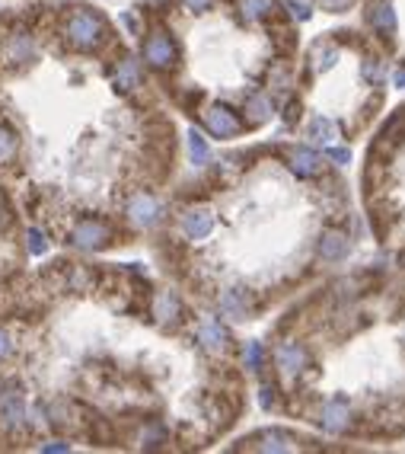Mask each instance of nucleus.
Listing matches in <instances>:
<instances>
[{"instance_id": "nucleus-1", "label": "nucleus", "mask_w": 405, "mask_h": 454, "mask_svg": "<svg viewBox=\"0 0 405 454\" xmlns=\"http://www.w3.org/2000/svg\"><path fill=\"white\" fill-rule=\"evenodd\" d=\"M64 35H68V42L74 49L89 51L105 39V23L96 13H89V10H74L68 16V23H64Z\"/></svg>"}, {"instance_id": "nucleus-2", "label": "nucleus", "mask_w": 405, "mask_h": 454, "mask_svg": "<svg viewBox=\"0 0 405 454\" xmlns=\"http://www.w3.org/2000/svg\"><path fill=\"white\" fill-rule=\"evenodd\" d=\"M70 244L80 246V250H99V246L109 244V227L103 221H80L70 234Z\"/></svg>"}, {"instance_id": "nucleus-3", "label": "nucleus", "mask_w": 405, "mask_h": 454, "mask_svg": "<svg viewBox=\"0 0 405 454\" xmlns=\"http://www.w3.org/2000/svg\"><path fill=\"white\" fill-rule=\"evenodd\" d=\"M205 125L214 138H233V134H240V119H236L227 106H211L205 112Z\"/></svg>"}, {"instance_id": "nucleus-4", "label": "nucleus", "mask_w": 405, "mask_h": 454, "mask_svg": "<svg viewBox=\"0 0 405 454\" xmlns=\"http://www.w3.org/2000/svg\"><path fill=\"white\" fill-rule=\"evenodd\" d=\"M144 61L153 64V68H169L176 61V45L169 42L166 32H153L150 39L144 42Z\"/></svg>"}, {"instance_id": "nucleus-5", "label": "nucleus", "mask_w": 405, "mask_h": 454, "mask_svg": "<svg viewBox=\"0 0 405 454\" xmlns=\"http://www.w3.org/2000/svg\"><path fill=\"white\" fill-rule=\"evenodd\" d=\"M160 215H163L160 202L153 196H147V192H141V196H134L128 202V217L138 224V227H153V224L160 221Z\"/></svg>"}, {"instance_id": "nucleus-6", "label": "nucleus", "mask_w": 405, "mask_h": 454, "mask_svg": "<svg viewBox=\"0 0 405 454\" xmlns=\"http://www.w3.org/2000/svg\"><path fill=\"white\" fill-rule=\"evenodd\" d=\"M319 422H323V429H326V432H332V435L345 432V429H348V422H351L348 403H345L342 397H332L329 403L323 406V412H319Z\"/></svg>"}, {"instance_id": "nucleus-7", "label": "nucleus", "mask_w": 405, "mask_h": 454, "mask_svg": "<svg viewBox=\"0 0 405 454\" xmlns=\"http://www.w3.org/2000/svg\"><path fill=\"white\" fill-rule=\"evenodd\" d=\"M182 231H186L192 240H205L207 234L214 231V215L207 208L186 211V215H182Z\"/></svg>"}, {"instance_id": "nucleus-8", "label": "nucleus", "mask_w": 405, "mask_h": 454, "mask_svg": "<svg viewBox=\"0 0 405 454\" xmlns=\"http://www.w3.org/2000/svg\"><path fill=\"white\" fill-rule=\"evenodd\" d=\"M278 368H281L284 374H300V371L307 368V352H303V346L284 343L281 349H278Z\"/></svg>"}, {"instance_id": "nucleus-9", "label": "nucleus", "mask_w": 405, "mask_h": 454, "mask_svg": "<svg viewBox=\"0 0 405 454\" xmlns=\"http://www.w3.org/2000/svg\"><path fill=\"white\" fill-rule=\"evenodd\" d=\"M227 339H230L227 329L220 327L217 320H205L198 327V343L205 346L207 352H224V349H227Z\"/></svg>"}, {"instance_id": "nucleus-10", "label": "nucleus", "mask_w": 405, "mask_h": 454, "mask_svg": "<svg viewBox=\"0 0 405 454\" xmlns=\"http://www.w3.org/2000/svg\"><path fill=\"white\" fill-rule=\"evenodd\" d=\"M112 84H115L118 90H134V87L141 84V64L134 61V58H124V61H118L115 74H112Z\"/></svg>"}, {"instance_id": "nucleus-11", "label": "nucleus", "mask_w": 405, "mask_h": 454, "mask_svg": "<svg viewBox=\"0 0 405 454\" xmlns=\"http://www.w3.org/2000/svg\"><path fill=\"white\" fill-rule=\"evenodd\" d=\"M220 310L230 317V320H246L249 314V304H246V294L240 288H230V291L220 294Z\"/></svg>"}, {"instance_id": "nucleus-12", "label": "nucleus", "mask_w": 405, "mask_h": 454, "mask_svg": "<svg viewBox=\"0 0 405 454\" xmlns=\"http://www.w3.org/2000/svg\"><path fill=\"white\" fill-rule=\"evenodd\" d=\"M0 420H4L7 429L22 426V420H26V406H22V400L16 397V393H7V397L0 400Z\"/></svg>"}, {"instance_id": "nucleus-13", "label": "nucleus", "mask_w": 405, "mask_h": 454, "mask_svg": "<svg viewBox=\"0 0 405 454\" xmlns=\"http://www.w3.org/2000/svg\"><path fill=\"white\" fill-rule=\"evenodd\" d=\"M290 170L297 176H316L323 170V157L316 151H294L290 154Z\"/></svg>"}, {"instance_id": "nucleus-14", "label": "nucleus", "mask_w": 405, "mask_h": 454, "mask_svg": "<svg viewBox=\"0 0 405 454\" xmlns=\"http://www.w3.org/2000/svg\"><path fill=\"white\" fill-rule=\"evenodd\" d=\"M345 253H348V237L338 234V231H326L323 240H319V256L335 263V259H342Z\"/></svg>"}, {"instance_id": "nucleus-15", "label": "nucleus", "mask_w": 405, "mask_h": 454, "mask_svg": "<svg viewBox=\"0 0 405 454\" xmlns=\"http://www.w3.org/2000/svg\"><path fill=\"white\" fill-rule=\"evenodd\" d=\"M335 134H338V128H335V122H332L329 115H316V119L309 122V138L316 141V144L329 147L332 141H335Z\"/></svg>"}, {"instance_id": "nucleus-16", "label": "nucleus", "mask_w": 405, "mask_h": 454, "mask_svg": "<svg viewBox=\"0 0 405 454\" xmlns=\"http://www.w3.org/2000/svg\"><path fill=\"white\" fill-rule=\"evenodd\" d=\"M153 314H157L163 323L176 320V317H179V298H176V291H160L157 294V304H153Z\"/></svg>"}, {"instance_id": "nucleus-17", "label": "nucleus", "mask_w": 405, "mask_h": 454, "mask_svg": "<svg viewBox=\"0 0 405 454\" xmlns=\"http://www.w3.org/2000/svg\"><path fill=\"white\" fill-rule=\"evenodd\" d=\"M367 20H371L377 29H383V32H392V29H396V10H392L390 4H373Z\"/></svg>"}, {"instance_id": "nucleus-18", "label": "nucleus", "mask_w": 405, "mask_h": 454, "mask_svg": "<svg viewBox=\"0 0 405 454\" xmlns=\"http://www.w3.org/2000/svg\"><path fill=\"white\" fill-rule=\"evenodd\" d=\"M255 448H259V451H294V439L284 432H265Z\"/></svg>"}, {"instance_id": "nucleus-19", "label": "nucleus", "mask_w": 405, "mask_h": 454, "mask_svg": "<svg viewBox=\"0 0 405 454\" xmlns=\"http://www.w3.org/2000/svg\"><path fill=\"white\" fill-rule=\"evenodd\" d=\"M188 154H192L195 167H205V163L211 160V147H207V141L201 138V132H188Z\"/></svg>"}, {"instance_id": "nucleus-20", "label": "nucleus", "mask_w": 405, "mask_h": 454, "mask_svg": "<svg viewBox=\"0 0 405 454\" xmlns=\"http://www.w3.org/2000/svg\"><path fill=\"white\" fill-rule=\"evenodd\" d=\"M240 10L246 20H262L275 10V0H240Z\"/></svg>"}, {"instance_id": "nucleus-21", "label": "nucleus", "mask_w": 405, "mask_h": 454, "mask_svg": "<svg viewBox=\"0 0 405 454\" xmlns=\"http://www.w3.org/2000/svg\"><path fill=\"white\" fill-rule=\"evenodd\" d=\"M249 112H252V122H265L268 115H271V103H268V96H262V93L249 96Z\"/></svg>"}, {"instance_id": "nucleus-22", "label": "nucleus", "mask_w": 405, "mask_h": 454, "mask_svg": "<svg viewBox=\"0 0 405 454\" xmlns=\"http://www.w3.org/2000/svg\"><path fill=\"white\" fill-rule=\"evenodd\" d=\"M13 154H16V138H13V132L0 125V163L10 160Z\"/></svg>"}, {"instance_id": "nucleus-23", "label": "nucleus", "mask_w": 405, "mask_h": 454, "mask_svg": "<svg viewBox=\"0 0 405 454\" xmlns=\"http://www.w3.org/2000/svg\"><path fill=\"white\" fill-rule=\"evenodd\" d=\"M26 240H29V253H32V256H41V253L49 250V244H45V234L35 231V227L26 234Z\"/></svg>"}, {"instance_id": "nucleus-24", "label": "nucleus", "mask_w": 405, "mask_h": 454, "mask_svg": "<svg viewBox=\"0 0 405 454\" xmlns=\"http://www.w3.org/2000/svg\"><path fill=\"white\" fill-rule=\"evenodd\" d=\"M383 77L386 74H383V64L380 61H367L364 64V80L367 84H383Z\"/></svg>"}, {"instance_id": "nucleus-25", "label": "nucleus", "mask_w": 405, "mask_h": 454, "mask_svg": "<svg viewBox=\"0 0 405 454\" xmlns=\"http://www.w3.org/2000/svg\"><path fill=\"white\" fill-rule=\"evenodd\" d=\"M246 368H252V371L262 368V346L259 343H246Z\"/></svg>"}, {"instance_id": "nucleus-26", "label": "nucleus", "mask_w": 405, "mask_h": 454, "mask_svg": "<svg viewBox=\"0 0 405 454\" xmlns=\"http://www.w3.org/2000/svg\"><path fill=\"white\" fill-rule=\"evenodd\" d=\"M326 157H329L332 163H338V167H345V163H351V151L348 147H326Z\"/></svg>"}, {"instance_id": "nucleus-27", "label": "nucleus", "mask_w": 405, "mask_h": 454, "mask_svg": "<svg viewBox=\"0 0 405 454\" xmlns=\"http://www.w3.org/2000/svg\"><path fill=\"white\" fill-rule=\"evenodd\" d=\"M284 7H288L300 23H307L309 16H313V13H309V7H307V4H300V0H284Z\"/></svg>"}, {"instance_id": "nucleus-28", "label": "nucleus", "mask_w": 405, "mask_h": 454, "mask_svg": "<svg viewBox=\"0 0 405 454\" xmlns=\"http://www.w3.org/2000/svg\"><path fill=\"white\" fill-rule=\"evenodd\" d=\"M141 441H144V448H157V441H163V429L150 426L144 435H141Z\"/></svg>"}, {"instance_id": "nucleus-29", "label": "nucleus", "mask_w": 405, "mask_h": 454, "mask_svg": "<svg viewBox=\"0 0 405 454\" xmlns=\"http://www.w3.org/2000/svg\"><path fill=\"white\" fill-rule=\"evenodd\" d=\"M335 58H338L335 49H326L323 55H319V61H316V70H329L332 64H335Z\"/></svg>"}, {"instance_id": "nucleus-30", "label": "nucleus", "mask_w": 405, "mask_h": 454, "mask_svg": "<svg viewBox=\"0 0 405 454\" xmlns=\"http://www.w3.org/2000/svg\"><path fill=\"white\" fill-rule=\"evenodd\" d=\"M10 352H13V339H10V333L0 329V358H7Z\"/></svg>"}, {"instance_id": "nucleus-31", "label": "nucleus", "mask_w": 405, "mask_h": 454, "mask_svg": "<svg viewBox=\"0 0 405 454\" xmlns=\"http://www.w3.org/2000/svg\"><path fill=\"white\" fill-rule=\"evenodd\" d=\"M41 451H70L68 441H49V445H41Z\"/></svg>"}, {"instance_id": "nucleus-32", "label": "nucleus", "mask_w": 405, "mask_h": 454, "mask_svg": "<svg viewBox=\"0 0 405 454\" xmlns=\"http://www.w3.org/2000/svg\"><path fill=\"white\" fill-rule=\"evenodd\" d=\"M182 4H186L188 10H207L211 7V0H182Z\"/></svg>"}, {"instance_id": "nucleus-33", "label": "nucleus", "mask_w": 405, "mask_h": 454, "mask_svg": "<svg viewBox=\"0 0 405 454\" xmlns=\"http://www.w3.org/2000/svg\"><path fill=\"white\" fill-rule=\"evenodd\" d=\"M271 403H275V391H271V387H265V391H262V406L268 410Z\"/></svg>"}, {"instance_id": "nucleus-34", "label": "nucleus", "mask_w": 405, "mask_h": 454, "mask_svg": "<svg viewBox=\"0 0 405 454\" xmlns=\"http://www.w3.org/2000/svg\"><path fill=\"white\" fill-rule=\"evenodd\" d=\"M392 80H396L399 90H405V68H402V70H396V77H392Z\"/></svg>"}]
</instances>
